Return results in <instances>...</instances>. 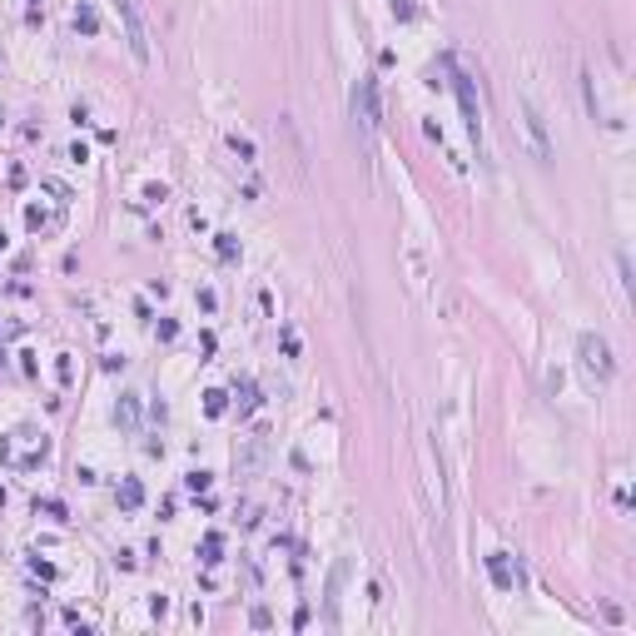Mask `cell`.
Returning <instances> with one entry per match:
<instances>
[{"label": "cell", "mask_w": 636, "mask_h": 636, "mask_svg": "<svg viewBox=\"0 0 636 636\" xmlns=\"http://www.w3.org/2000/svg\"><path fill=\"white\" fill-rule=\"evenodd\" d=\"M120 502H125V507H140V502H144V487H140L135 478H125V482H120Z\"/></svg>", "instance_id": "cell-8"}, {"label": "cell", "mask_w": 636, "mask_h": 636, "mask_svg": "<svg viewBox=\"0 0 636 636\" xmlns=\"http://www.w3.org/2000/svg\"><path fill=\"white\" fill-rule=\"evenodd\" d=\"M442 70L452 75V90H457V104H462V120H468V135L482 140V109H478V90H473V75L457 70L452 60H442Z\"/></svg>", "instance_id": "cell-3"}, {"label": "cell", "mask_w": 636, "mask_h": 636, "mask_svg": "<svg viewBox=\"0 0 636 636\" xmlns=\"http://www.w3.org/2000/svg\"><path fill=\"white\" fill-rule=\"evenodd\" d=\"M487 571H492V582H497L502 592H512V587H517V571H512L507 552H492V557H487Z\"/></svg>", "instance_id": "cell-6"}, {"label": "cell", "mask_w": 636, "mask_h": 636, "mask_svg": "<svg viewBox=\"0 0 636 636\" xmlns=\"http://www.w3.org/2000/svg\"><path fill=\"white\" fill-rule=\"evenodd\" d=\"M184 482H189V487H194V492H204V487H209V473H189V478H184Z\"/></svg>", "instance_id": "cell-13"}, {"label": "cell", "mask_w": 636, "mask_h": 636, "mask_svg": "<svg viewBox=\"0 0 636 636\" xmlns=\"http://www.w3.org/2000/svg\"><path fill=\"white\" fill-rule=\"evenodd\" d=\"M393 15H398V20H413L418 11H413V0H393Z\"/></svg>", "instance_id": "cell-11"}, {"label": "cell", "mask_w": 636, "mask_h": 636, "mask_svg": "<svg viewBox=\"0 0 636 636\" xmlns=\"http://www.w3.org/2000/svg\"><path fill=\"white\" fill-rule=\"evenodd\" d=\"M75 25H80L85 35H95V30H100V20H95V11H90V6H85V11H75Z\"/></svg>", "instance_id": "cell-9"}, {"label": "cell", "mask_w": 636, "mask_h": 636, "mask_svg": "<svg viewBox=\"0 0 636 636\" xmlns=\"http://www.w3.org/2000/svg\"><path fill=\"white\" fill-rule=\"evenodd\" d=\"M114 11H120V25H125V40L135 50V60H149V30L140 20V6L135 0H114Z\"/></svg>", "instance_id": "cell-4"}, {"label": "cell", "mask_w": 636, "mask_h": 636, "mask_svg": "<svg viewBox=\"0 0 636 636\" xmlns=\"http://www.w3.org/2000/svg\"><path fill=\"white\" fill-rule=\"evenodd\" d=\"M114 418H120V428H140V393H125L120 398V408H114Z\"/></svg>", "instance_id": "cell-7"}, {"label": "cell", "mask_w": 636, "mask_h": 636, "mask_svg": "<svg viewBox=\"0 0 636 636\" xmlns=\"http://www.w3.org/2000/svg\"><path fill=\"white\" fill-rule=\"evenodd\" d=\"M576 353H582V373H587L592 388H597V383H611L616 363H611V349H607L602 333H582V338H576Z\"/></svg>", "instance_id": "cell-1"}, {"label": "cell", "mask_w": 636, "mask_h": 636, "mask_svg": "<svg viewBox=\"0 0 636 636\" xmlns=\"http://www.w3.org/2000/svg\"><path fill=\"white\" fill-rule=\"evenodd\" d=\"M204 398H209V402H204V408H209V413L219 418V413H224V393H204Z\"/></svg>", "instance_id": "cell-12"}, {"label": "cell", "mask_w": 636, "mask_h": 636, "mask_svg": "<svg viewBox=\"0 0 636 636\" xmlns=\"http://www.w3.org/2000/svg\"><path fill=\"white\" fill-rule=\"evenodd\" d=\"M219 552H224V537L209 532V537H204V562H219Z\"/></svg>", "instance_id": "cell-10"}, {"label": "cell", "mask_w": 636, "mask_h": 636, "mask_svg": "<svg viewBox=\"0 0 636 636\" xmlns=\"http://www.w3.org/2000/svg\"><path fill=\"white\" fill-rule=\"evenodd\" d=\"M353 120H358L363 140L373 144V135H378V125H383V104H378V80H373V75H363V80L353 85Z\"/></svg>", "instance_id": "cell-2"}, {"label": "cell", "mask_w": 636, "mask_h": 636, "mask_svg": "<svg viewBox=\"0 0 636 636\" xmlns=\"http://www.w3.org/2000/svg\"><path fill=\"white\" fill-rule=\"evenodd\" d=\"M522 114H527V135H532V149H537V159L547 164V159H552V140H547V120H542V109L527 100V104H522Z\"/></svg>", "instance_id": "cell-5"}]
</instances>
